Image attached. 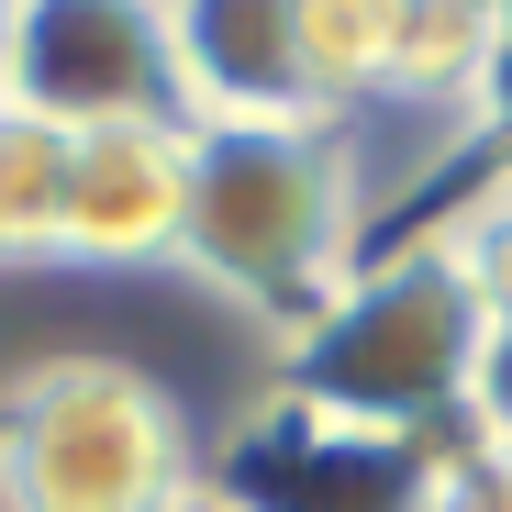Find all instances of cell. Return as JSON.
I'll use <instances>...</instances> for the list:
<instances>
[{
    "instance_id": "6da1fadb",
    "label": "cell",
    "mask_w": 512,
    "mask_h": 512,
    "mask_svg": "<svg viewBox=\"0 0 512 512\" xmlns=\"http://www.w3.org/2000/svg\"><path fill=\"white\" fill-rule=\"evenodd\" d=\"M357 256H368V201L346 123H190V201L167 268H190L234 312L290 334L346 290Z\"/></svg>"
},
{
    "instance_id": "7a4b0ae2",
    "label": "cell",
    "mask_w": 512,
    "mask_h": 512,
    "mask_svg": "<svg viewBox=\"0 0 512 512\" xmlns=\"http://www.w3.org/2000/svg\"><path fill=\"white\" fill-rule=\"evenodd\" d=\"M479 334H490V301L468 256L446 245V223H412L401 245L357 256L312 323H290L279 401L357 423V435H446L479 368Z\"/></svg>"
},
{
    "instance_id": "3957f363",
    "label": "cell",
    "mask_w": 512,
    "mask_h": 512,
    "mask_svg": "<svg viewBox=\"0 0 512 512\" xmlns=\"http://www.w3.org/2000/svg\"><path fill=\"white\" fill-rule=\"evenodd\" d=\"M190 490V423L134 357H45L0 401V512H156Z\"/></svg>"
},
{
    "instance_id": "277c9868",
    "label": "cell",
    "mask_w": 512,
    "mask_h": 512,
    "mask_svg": "<svg viewBox=\"0 0 512 512\" xmlns=\"http://www.w3.org/2000/svg\"><path fill=\"white\" fill-rule=\"evenodd\" d=\"M0 101L56 134L190 123L156 0H0Z\"/></svg>"
},
{
    "instance_id": "5b68a950",
    "label": "cell",
    "mask_w": 512,
    "mask_h": 512,
    "mask_svg": "<svg viewBox=\"0 0 512 512\" xmlns=\"http://www.w3.org/2000/svg\"><path fill=\"white\" fill-rule=\"evenodd\" d=\"M190 201V123H101L67 134L56 268H167Z\"/></svg>"
},
{
    "instance_id": "8992f818",
    "label": "cell",
    "mask_w": 512,
    "mask_h": 512,
    "mask_svg": "<svg viewBox=\"0 0 512 512\" xmlns=\"http://www.w3.org/2000/svg\"><path fill=\"white\" fill-rule=\"evenodd\" d=\"M190 123H323L301 67V0H156Z\"/></svg>"
},
{
    "instance_id": "52a82bcc",
    "label": "cell",
    "mask_w": 512,
    "mask_h": 512,
    "mask_svg": "<svg viewBox=\"0 0 512 512\" xmlns=\"http://www.w3.org/2000/svg\"><path fill=\"white\" fill-rule=\"evenodd\" d=\"M56 212H67V134L0 101V268H56Z\"/></svg>"
},
{
    "instance_id": "ba28073f",
    "label": "cell",
    "mask_w": 512,
    "mask_h": 512,
    "mask_svg": "<svg viewBox=\"0 0 512 512\" xmlns=\"http://www.w3.org/2000/svg\"><path fill=\"white\" fill-rule=\"evenodd\" d=\"M423 512H512V457L479 446L468 423L435 446V490H423Z\"/></svg>"
},
{
    "instance_id": "9c48e42d",
    "label": "cell",
    "mask_w": 512,
    "mask_h": 512,
    "mask_svg": "<svg viewBox=\"0 0 512 512\" xmlns=\"http://www.w3.org/2000/svg\"><path fill=\"white\" fill-rule=\"evenodd\" d=\"M457 423H468L479 446H501V457H512V312L479 334V368H468V401H457Z\"/></svg>"
},
{
    "instance_id": "30bf717a",
    "label": "cell",
    "mask_w": 512,
    "mask_h": 512,
    "mask_svg": "<svg viewBox=\"0 0 512 512\" xmlns=\"http://www.w3.org/2000/svg\"><path fill=\"white\" fill-rule=\"evenodd\" d=\"M156 512H256V501H245V490H223V479H190L179 501H156Z\"/></svg>"
}]
</instances>
